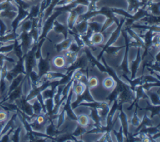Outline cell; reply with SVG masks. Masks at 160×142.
<instances>
[{
	"mask_svg": "<svg viewBox=\"0 0 160 142\" xmlns=\"http://www.w3.org/2000/svg\"><path fill=\"white\" fill-rule=\"evenodd\" d=\"M9 112L0 109V124H7L9 122Z\"/></svg>",
	"mask_w": 160,
	"mask_h": 142,
	"instance_id": "obj_3",
	"label": "cell"
},
{
	"mask_svg": "<svg viewBox=\"0 0 160 142\" xmlns=\"http://www.w3.org/2000/svg\"><path fill=\"white\" fill-rule=\"evenodd\" d=\"M102 89L107 91H109V92H112L115 88L117 86V82L114 79L113 77H111V76H106V77H103L102 82Z\"/></svg>",
	"mask_w": 160,
	"mask_h": 142,
	"instance_id": "obj_1",
	"label": "cell"
},
{
	"mask_svg": "<svg viewBox=\"0 0 160 142\" xmlns=\"http://www.w3.org/2000/svg\"><path fill=\"white\" fill-rule=\"evenodd\" d=\"M100 86V79L95 73H90L87 77V87L89 90L97 89Z\"/></svg>",
	"mask_w": 160,
	"mask_h": 142,
	"instance_id": "obj_2",
	"label": "cell"
}]
</instances>
